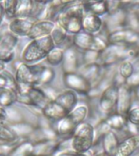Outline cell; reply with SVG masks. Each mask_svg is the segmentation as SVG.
<instances>
[{
    "mask_svg": "<svg viewBox=\"0 0 139 156\" xmlns=\"http://www.w3.org/2000/svg\"><path fill=\"white\" fill-rule=\"evenodd\" d=\"M78 94L71 90L60 91L56 98L51 100L42 109V114L53 123L67 116L78 105Z\"/></svg>",
    "mask_w": 139,
    "mask_h": 156,
    "instance_id": "cell-1",
    "label": "cell"
},
{
    "mask_svg": "<svg viewBox=\"0 0 139 156\" xmlns=\"http://www.w3.org/2000/svg\"><path fill=\"white\" fill-rule=\"evenodd\" d=\"M4 7L7 19L33 17L38 20L43 12L46 2L34 0H4L1 1Z\"/></svg>",
    "mask_w": 139,
    "mask_h": 156,
    "instance_id": "cell-2",
    "label": "cell"
},
{
    "mask_svg": "<svg viewBox=\"0 0 139 156\" xmlns=\"http://www.w3.org/2000/svg\"><path fill=\"white\" fill-rule=\"evenodd\" d=\"M85 14L83 2L69 1L67 7L58 17L56 24L64 29L69 35L74 36L82 31Z\"/></svg>",
    "mask_w": 139,
    "mask_h": 156,
    "instance_id": "cell-3",
    "label": "cell"
},
{
    "mask_svg": "<svg viewBox=\"0 0 139 156\" xmlns=\"http://www.w3.org/2000/svg\"><path fill=\"white\" fill-rule=\"evenodd\" d=\"M55 47L51 36L32 40L23 49L20 58L23 63L35 64L39 61L46 59V56Z\"/></svg>",
    "mask_w": 139,
    "mask_h": 156,
    "instance_id": "cell-4",
    "label": "cell"
},
{
    "mask_svg": "<svg viewBox=\"0 0 139 156\" xmlns=\"http://www.w3.org/2000/svg\"><path fill=\"white\" fill-rule=\"evenodd\" d=\"M90 110L85 104L78 105L73 112L55 124L56 131L59 136L70 138L79 125L85 122Z\"/></svg>",
    "mask_w": 139,
    "mask_h": 156,
    "instance_id": "cell-5",
    "label": "cell"
},
{
    "mask_svg": "<svg viewBox=\"0 0 139 156\" xmlns=\"http://www.w3.org/2000/svg\"><path fill=\"white\" fill-rule=\"evenodd\" d=\"M95 141L94 126L85 121L79 125L70 138L72 150L85 154L91 149Z\"/></svg>",
    "mask_w": 139,
    "mask_h": 156,
    "instance_id": "cell-6",
    "label": "cell"
},
{
    "mask_svg": "<svg viewBox=\"0 0 139 156\" xmlns=\"http://www.w3.org/2000/svg\"><path fill=\"white\" fill-rule=\"evenodd\" d=\"M45 68L46 65L37 63L29 64L22 62L17 66L15 72L17 84L39 87L41 84V75Z\"/></svg>",
    "mask_w": 139,
    "mask_h": 156,
    "instance_id": "cell-7",
    "label": "cell"
},
{
    "mask_svg": "<svg viewBox=\"0 0 139 156\" xmlns=\"http://www.w3.org/2000/svg\"><path fill=\"white\" fill-rule=\"evenodd\" d=\"M108 45L107 39L84 31L73 36V46L82 51H95L102 53Z\"/></svg>",
    "mask_w": 139,
    "mask_h": 156,
    "instance_id": "cell-8",
    "label": "cell"
},
{
    "mask_svg": "<svg viewBox=\"0 0 139 156\" xmlns=\"http://www.w3.org/2000/svg\"><path fill=\"white\" fill-rule=\"evenodd\" d=\"M108 44L139 47V32L129 28L119 29L107 34Z\"/></svg>",
    "mask_w": 139,
    "mask_h": 156,
    "instance_id": "cell-9",
    "label": "cell"
},
{
    "mask_svg": "<svg viewBox=\"0 0 139 156\" xmlns=\"http://www.w3.org/2000/svg\"><path fill=\"white\" fill-rule=\"evenodd\" d=\"M118 100V85L112 84L105 89L98 97V107L104 115L116 112Z\"/></svg>",
    "mask_w": 139,
    "mask_h": 156,
    "instance_id": "cell-10",
    "label": "cell"
},
{
    "mask_svg": "<svg viewBox=\"0 0 139 156\" xmlns=\"http://www.w3.org/2000/svg\"><path fill=\"white\" fill-rule=\"evenodd\" d=\"M19 41V37L7 30L1 33L0 37V61L7 64L12 62L15 58V49Z\"/></svg>",
    "mask_w": 139,
    "mask_h": 156,
    "instance_id": "cell-11",
    "label": "cell"
},
{
    "mask_svg": "<svg viewBox=\"0 0 139 156\" xmlns=\"http://www.w3.org/2000/svg\"><path fill=\"white\" fill-rule=\"evenodd\" d=\"M63 83L67 89L77 93V94L88 96L92 90V85L80 73L63 74Z\"/></svg>",
    "mask_w": 139,
    "mask_h": 156,
    "instance_id": "cell-12",
    "label": "cell"
},
{
    "mask_svg": "<svg viewBox=\"0 0 139 156\" xmlns=\"http://www.w3.org/2000/svg\"><path fill=\"white\" fill-rule=\"evenodd\" d=\"M134 90L126 85V83L118 85V100L116 112L125 115L129 114L133 107Z\"/></svg>",
    "mask_w": 139,
    "mask_h": 156,
    "instance_id": "cell-13",
    "label": "cell"
},
{
    "mask_svg": "<svg viewBox=\"0 0 139 156\" xmlns=\"http://www.w3.org/2000/svg\"><path fill=\"white\" fill-rule=\"evenodd\" d=\"M127 18H128V10L124 7H124L121 9L112 14L107 15L106 16H104L103 28H105L107 31V34L119 29H124L126 28Z\"/></svg>",
    "mask_w": 139,
    "mask_h": 156,
    "instance_id": "cell-14",
    "label": "cell"
},
{
    "mask_svg": "<svg viewBox=\"0 0 139 156\" xmlns=\"http://www.w3.org/2000/svg\"><path fill=\"white\" fill-rule=\"evenodd\" d=\"M37 20H38L33 17L15 18L7 24V30L18 37H28L32 28Z\"/></svg>",
    "mask_w": 139,
    "mask_h": 156,
    "instance_id": "cell-15",
    "label": "cell"
},
{
    "mask_svg": "<svg viewBox=\"0 0 139 156\" xmlns=\"http://www.w3.org/2000/svg\"><path fill=\"white\" fill-rule=\"evenodd\" d=\"M105 68L99 63H90V64H82L80 66L78 73L84 76L93 87H95L102 79Z\"/></svg>",
    "mask_w": 139,
    "mask_h": 156,
    "instance_id": "cell-16",
    "label": "cell"
},
{
    "mask_svg": "<svg viewBox=\"0 0 139 156\" xmlns=\"http://www.w3.org/2000/svg\"><path fill=\"white\" fill-rule=\"evenodd\" d=\"M69 1H47L43 12L39 17L38 20H49L56 23V20L67 7Z\"/></svg>",
    "mask_w": 139,
    "mask_h": 156,
    "instance_id": "cell-17",
    "label": "cell"
},
{
    "mask_svg": "<svg viewBox=\"0 0 139 156\" xmlns=\"http://www.w3.org/2000/svg\"><path fill=\"white\" fill-rule=\"evenodd\" d=\"M80 66L81 63H80V58L74 46L64 51V57L62 63L63 74L78 73Z\"/></svg>",
    "mask_w": 139,
    "mask_h": 156,
    "instance_id": "cell-18",
    "label": "cell"
},
{
    "mask_svg": "<svg viewBox=\"0 0 139 156\" xmlns=\"http://www.w3.org/2000/svg\"><path fill=\"white\" fill-rule=\"evenodd\" d=\"M56 26V23L49 20H37L32 28L28 38L35 40L45 37L51 36Z\"/></svg>",
    "mask_w": 139,
    "mask_h": 156,
    "instance_id": "cell-19",
    "label": "cell"
},
{
    "mask_svg": "<svg viewBox=\"0 0 139 156\" xmlns=\"http://www.w3.org/2000/svg\"><path fill=\"white\" fill-rule=\"evenodd\" d=\"M51 38L53 40L55 47L63 49L66 51L67 49L71 48L73 46V36L69 35L67 32L56 24L55 28L51 34Z\"/></svg>",
    "mask_w": 139,
    "mask_h": 156,
    "instance_id": "cell-20",
    "label": "cell"
},
{
    "mask_svg": "<svg viewBox=\"0 0 139 156\" xmlns=\"http://www.w3.org/2000/svg\"><path fill=\"white\" fill-rule=\"evenodd\" d=\"M139 150V134L127 136L119 142L116 156H132Z\"/></svg>",
    "mask_w": 139,
    "mask_h": 156,
    "instance_id": "cell-21",
    "label": "cell"
},
{
    "mask_svg": "<svg viewBox=\"0 0 139 156\" xmlns=\"http://www.w3.org/2000/svg\"><path fill=\"white\" fill-rule=\"evenodd\" d=\"M104 22L102 17L96 15L85 13L82 23V31L96 35L103 28Z\"/></svg>",
    "mask_w": 139,
    "mask_h": 156,
    "instance_id": "cell-22",
    "label": "cell"
},
{
    "mask_svg": "<svg viewBox=\"0 0 139 156\" xmlns=\"http://www.w3.org/2000/svg\"><path fill=\"white\" fill-rule=\"evenodd\" d=\"M102 146L103 151L109 156H116L119 142L118 135L113 130H110L102 137Z\"/></svg>",
    "mask_w": 139,
    "mask_h": 156,
    "instance_id": "cell-23",
    "label": "cell"
},
{
    "mask_svg": "<svg viewBox=\"0 0 139 156\" xmlns=\"http://www.w3.org/2000/svg\"><path fill=\"white\" fill-rule=\"evenodd\" d=\"M25 94L28 95L31 102V107H38L41 110L51 101L45 91L42 90V88L37 87V86L30 88L29 92Z\"/></svg>",
    "mask_w": 139,
    "mask_h": 156,
    "instance_id": "cell-24",
    "label": "cell"
},
{
    "mask_svg": "<svg viewBox=\"0 0 139 156\" xmlns=\"http://www.w3.org/2000/svg\"><path fill=\"white\" fill-rule=\"evenodd\" d=\"M1 123L7 124H16L24 121V116L19 110L14 107H0Z\"/></svg>",
    "mask_w": 139,
    "mask_h": 156,
    "instance_id": "cell-25",
    "label": "cell"
},
{
    "mask_svg": "<svg viewBox=\"0 0 139 156\" xmlns=\"http://www.w3.org/2000/svg\"><path fill=\"white\" fill-rule=\"evenodd\" d=\"M60 143V141H59L58 139H56V140L45 141L34 144V155L46 156L59 149Z\"/></svg>",
    "mask_w": 139,
    "mask_h": 156,
    "instance_id": "cell-26",
    "label": "cell"
},
{
    "mask_svg": "<svg viewBox=\"0 0 139 156\" xmlns=\"http://www.w3.org/2000/svg\"><path fill=\"white\" fill-rule=\"evenodd\" d=\"M85 13L96 15L98 16H106L108 12L107 1H85L83 2Z\"/></svg>",
    "mask_w": 139,
    "mask_h": 156,
    "instance_id": "cell-27",
    "label": "cell"
},
{
    "mask_svg": "<svg viewBox=\"0 0 139 156\" xmlns=\"http://www.w3.org/2000/svg\"><path fill=\"white\" fill-rule=\"evenodd\" d=\"M105 122L113 131L124 132L128 123V119L125 115L115 112L113 114L107 115L105 118Z\"/></svg>",
    "mask_w": 139,
    "mask_h": 156,
    "instance_id": "cell-28",
    "label": "cell"
},
{
    "mask_svg": "<svg viewBox=\"0 0 139 156\" xmlns=\"http://www.w3.org/2000/svg\"><path fill=\"white\" fill-rule=\"evenodd\" d=\"M9 125V124H8ZM12 129V130L16 134V136L20 139H25L28 140L29 136H31L32 133H34L37 125H34L29 122L23 121L16 124H11L9 125Z\"/></svg>",
    "mask_w": 139,
    "mask_h": 156,
    "instance_id": "cell-29",
    "label": "cell"
},
{
    "mask_svg": "<svg viewBox=\"0 0 139 156\" xmlns=\"http://www.w3.org/2000/svg\"><path fill=\"white\" fill-rule=\"evenodd\" d=\"M18 101V93L9 89L0 88V107H13Z\"/></svg>",
    "mask_w": 139,
    "mask_h": 156,
    "instance_id": "cell-30",
    "label": "cell"
},
{
    "mask_svg": "<svg viewBox=\"0 0 139 156\" xmlns=\"http://www.w3.org/2000/svg\"><path fill=\"white\" fill-rule=\"evenodd\" d=\"M0 88L9 89L17 92L18 84L16 76L7 69L0 72Z\"/></svg>",
    "mask_w": 139,
    "mask_h": 156,
    "instance_id": "cell-31",
    "label": "cell"
},
{
    "mask_svg": "<svg viewBox=\"0 0 139 156\" xmlns=\"http://www.w3.org/2000/svg\"><path fill=\"white\" fill-rule=\"evenodd\" d=\"M34 143L31 141H25L20 142L12 152L10 154V156H31L34 155Z\"/></svg>",
    "mask_w": 139,
    "mask_h": 156,
    "instance_id": "cell-32",
    "label": "cell"
},
{
    "mask_svg": "<svg viewBox=\"0 0 139 156\" xmlns=\"http://www.w3.org/2000/svg\"><path fill=\"white\" fill-rule=\"evenodd\" d=\"M0 139L1 143H15L20 140L12 128L4 123L0 124Z\"/></svg>",
    "mask_w": 139,
    "mask_h": 156,
    "instance_id": "cell-33",
    "label": "cell"
},
{
    "mask_svg": "<svg viewBox=\"0 0 139 156\" xmlns=\"http://www.w3.org/2000/svg\"><path fill=\"white\" fill-rule=\"evenodd\" d=\"M64 57V51L63 49L55 47L46 56V63L51 66H58L62 64Z\"/></svg>",
    "mask_w": 139,
    "mask_h": 156,
    "instance_id": "cell-34",
    "label": "cell"
},
{
    "mask_svg": "<svg viewBox=\"0 0 139 156\" xmlns=\"http://www.w3.org/2000/svg\"><path fill=\"white\" fill-rule=\"evenodd\" d=\"M134 64L133 60H124L118 64L117 73L125 81L134 73Z\"/></svg>",
    "mask_w": 139,
    "mask_h": 156,
    "instance_id": "cell-35",
    "label": "cell"
},
{
    "mask_svg": "<svg viewBox=\"0 0 139 156\" xmlns=\"http://www.w3.org/2000/svg\"><path fill=\"white\" fill-rule=\"evenodd\" d=\"M133 61L134 64V73L128 80H126L125 83L127 85H129V87L134 90L139 86V56Z\"/></svg>",
    "mask_w": 139,
    "mask_h": 156,
    "instance_id": "cell-36",
    "label": "cell"
},
{
    "mask_svg": "<svg viewBox=\"0 0 139 156\" xmlns=\"http://www.w3.org/2000/svg\"><path fill=\"white\" fill-rule=\"evenodd\" d=\"M55 77V72L53 68L49 66H46V68L44 69L42 75H41V84L40 86H46V85H51Z\"/></svg>",
    "mask_w": 139,
    "mask_h": 156,
    "instance_id": "cell-37",
    "label": "cell"
},
{
    "mask_svg": "<svg viewBox=\"0 0 139 156\" xmlns=\"http://www.w3.org/2000/svg\"><path fill=\"white\" fill-rule=\"evenodd\" d=\"M100 53L95 51H83L82 64H90V63H99Z\"/></svg>",
    "mask_w": 139,
    "mask_h": 156,
    "instance_id": "cell-38",
    "label": "cell"
},
{
    "mask_svg": "<svg viewBox=\"0 0 139 156\" xmlns=\"http://www.w3.org/2000/svg\"><path fill=\"white\" fill-rule=\"evenodd\" d=\"M127 119L133 124L139 126V106L132 107L129 114L127 115Z\"/></svg>",
    "mask_w": 139,
    "mask_h": 156,
    "instance_id": "cell-39",
    "label": "cell"
},
{
    "mask_svg": "<svg viewBox=\"0 0 139 156\" xmlns=\"http://www.w3.org/2000/svg\"><path fill=\"white\" fill-rule=\"evenodd\" d=\"M57 156H86L85 154L79 153L77 151H62L58 154Z\"/></svg>",
    "mask_w": 139,
    "mask_h": 156,
    "instance_id": "cell-40",
    "label": "cell"
},
{
    "mask_svg": "<svg viewBox=\"0 0 139 156\" xmlns=\"http://www.w3.org/2000/svg\"><path fill=\"white\" fill-rule=\"evenodd\" d=\"M133 90H134V98L139 102V86L134 89Z\"/></svg>",
    "mask_w": 139,
    "mask_h": 156,
    "instance_id": "cell-41",
    "label": "cell"
}]
</instances>
